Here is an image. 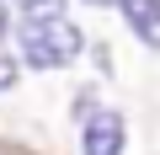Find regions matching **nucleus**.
<instances>
[{
    "instance_id": "obj_2",
    "label": "nucleus",
    "mask_w": 160,
    "mask_h": 155,
    "mask_svg": "<svg viewBox=\"0 0 160 155\" xmlns=\"http://www.w3.org/2000/svg\"><path fill=\"white\" fill-rule=\"evenodd\" d=\"M123 139H128V128H123V112H112V107H96L80 128L86 155H123Z\"/></svg>"
},
{
    "instance_id": "obj_6",
    "label": "nucleus",
    "mask_w": 160,
    "mask_h": 155,
    "mask_svg": "<svg viewBox=\"0 0 160 155\" xmlns=\"http://www.w3.org/2000/svg\"><path fill=\"white\" fill-rule=\"evenodd\" d=\"M6 32H11V11L0 6V38H6Z\"/></svg>"
},
{
    "instance_id": "obj_5",
    "label": "nucleus",
    "mask_w": 160,
    "mask_h": 155,
    "mask_svg": "<svg viewBox=\"0 0 160 155\" xmlns=\"http://www.w3.org/2000/svg\"><path fill=\"white\" fill-rule=\"evenodd\" d=\"M16 75H22V64H16L11 54H0V91H11V86H16Z\"/></svg>"
},
{
    "instance_id": "obj_7",
    "label": "nucleus",
    "mask_w": 160,
    "mask_h": 155,
    "mask_svg": "<svg viewBox=\"0 0 160 155\" xmlns=\"http://www.w3.org/2000/svg\"><path fill=\"white\" fill-rule=\"evenodd\" d=\"M91 6H123V0H91Z\"/></svg>"
},
{
    "instance_id": "obj_3",
    "label": "nucleus",
    "mask_w": 160,
    "mask_h": 155,
    "mask_svg": "<svg viewBox=\"0 0 160 155\" xmlns=\"http://www.w3.org/2000/svg\"><path fill=\"white\" fill-rule=\"evenodd\" d=\"M123 22L144 48H160V0H123Z\"/></svg>"
},
{
    "instance_id": "obj_4",
    "label": "nucleus",
    "mask_w": 160,
    "mask_h": 155,
    "mask_svg": "<svg viewBox=\"0 0 160 155\" xmlns=\"http://www.w3.org/2000/svg\"><path fill=\"white\" fill-rule=\"evenodd\" d=\"M22 16L27 22H59L64 16V0H22Z\"/></svg>"
},
{
    "instance_id": "obj_1",
    "label": "nucleus",
    "mask_w": 160,
    "mask_h": 155,
    "mask_svg": "<svg viewBox=\"0 0 160 155\" xmlns=\"http://www.w3.org/2000/svg\"><path fill=\"white\" fill-rule=\"evenodd\" d=\"M80 48H86V38H80V27L69 16H59V22H22V59L32 70H64V64H75Z\"/></svg>"
}]
</instances>
